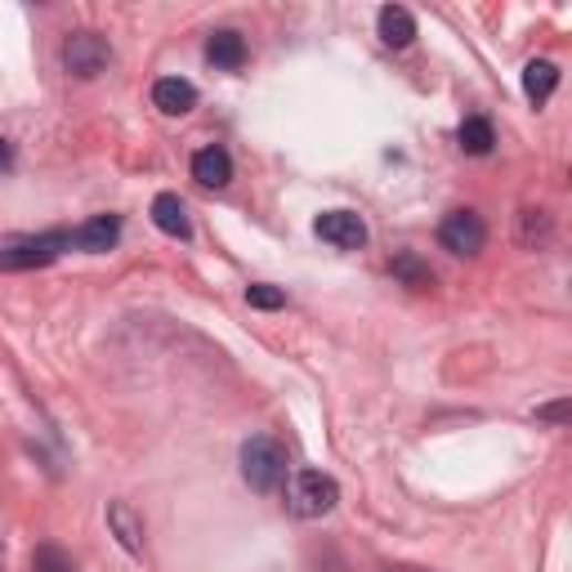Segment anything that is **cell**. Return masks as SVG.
I'll return each mask as SVG.
<instances>
[{
    "label": "cell",
    "instance_id": "obj_1",
    "mask_svg": "<svg viewBox=\"0 0 572 572\" xmlns=\"http://www.w3.org/2000/svg\"><path fill=\"white\" fill-rule=\"evenodd\" d=\"M242 479L256 492H278L287 483V447L269 434H256L242 443Z\"/></svg>",
    "mask_w": 572,
    "mask_h": 572
},
{
    "label": "cell",
    "instance_id": "obj_2",
    "mask_svg": "<svg viewBox=\"0 0 572 572\" xmlns=\"http://www.w3.org/2000/svg\"><path fill=\"white\" fill-rule=\"evenodd\" d=\"M63 251H72V233H63V228H50V233H37V238H19V242H10L6 251H0V273L45 269Z\"/></svg>",
    "mask_w": 572,
    "mask_h": 572
},
{
    "label": "cell",
    "instance_id": "obj_3",
    "mask_svg": "<svg viewBox=\"0 0 572 572\" xmlns=\"http://www.w3.org/2000/svg\"><path fill=\"white\" fill-rule=\"evenodd\" d=\"M335 501H340V483H335L331 475H322V470H300V475H291V488H287L291 514H300V519H322V514L335 510Z\"/></svg>",
    "mask_w": 572,
    "mask_h": 572
},
{
    "label": "cell",
    "instance_id": "obj_4",
    "mask_svg": "<svg viewBox=\"0 0 572 572\" xmlns=\"http://www.w3.org/2000/svg\"><path fill=\"white\" fill-rule=\"evenodd\" d=\"M438 242L451 251V256H479L488 247V223L475 215V210H451L443 223H438Z\"/></svg>",
    "mask_w": 572,
    "mask_h": 572
},
{
    "label": "cell",
    "instance_id": "obj_5",
    "mask_svg": "<svg viewBox=\"0 0 572 572\" xmlns=\"http://www.w3.org/2000/svg\"><path fill=\"white\" fill-rule=\"evenodd\" d=\"M63 63H67L72 76L94 81V76L112 63V50H107V41H103L98 32H76V37H67V45H63Z\"/></svg>",
    "mask_w": 572,
    "mask_h": 572
},
{
    "label": "cell",
    "instance_id": "obj_6",
    "mask_svg": "<svg viewBox=\"0 0 572 572\" xmlns=\"http://www.w3.org/2000/svg\"><path fill=\"white\" fill-rule=\"evenodd\" d=\"M313 233H318L322 242L340 247V251L367 247V223H363L354 210H322V215L313 219Z\"/></svg>",
    "mask_w": 572,
    "mask_h": 572
},
{
    "label": "cell",
    "instance_id": "obj_7",
    "mask_svg": "<svg viewBox=\"0 0 572 572\" xmlns=\"http://www.w3.org/2000/svg\"><path fill=\"white\" fill-rule=\"evenodd\" d=\"M117 242H122V215H94V219H85L72 233V247H81L90 256H103Z\"/></svg>",
    "mask_w": 572,
    "mask_h": 572
},
{
    "label": "cell",
    "instance_id": "obj_8",
    "mask_svg": "<svg viewBox=\"0 0 572 572\" xmlns=\"http://www.w3.org/2000/svg\"><path fill=\"white\" fill-rule=\"evenodd\" d=\"M193 179H197L201 188H228V184H233V157H228L219 144L201 148V153L193 157Z\"/></svg>",
    "mask_w": 572,
    "mask_h": 572
},
{
    "label": "cell",
    "instance_id": "obj_9",
    "mask_svg": "<svg viewBox=\"0 0 572 572\" xmlns=\"http://www.w3.org/2000/svg\"><path fill=\"white\" fill-rule=\"evenodd\" d=\"M153 103L166 112V117H184V112L197 107V85L184 81V76H162L153 85Z\"/></svg>",
    "mask_w": 572,
    "mask_h": 572
},
{
    "label": "cell",
    "instance_id": "obj_10",
    "mask_svg": "<svg viewBox=\"0 0 572 572\" xmlns=\"http://www.w3.org/2000/svg\"><path fill=\"white\" fill-rule=\"evenodd\" d=\"M206 59H210L219 72H238V67L247 63V41H242V32H233V28L215 32V37L206 41Z\"/></svg>",
    "mask_w": 572,
    "mask_h": 572
},
{
    "label": "cell",
    "instance_id": "obj_11",
    "mask_svg": "<svg viewBox=\"0 0 572 572\" xmlns=\"http://www.w3.org/2000/svg\"><path fill=\"white\" fill-rule=\"evenodd\" d=\"M153 223L162 228L166 238H188V233H193L188 206H184L175 193H157V201H153Z\"/></svg>",
    "mask_w": 572,
    "mask_h": 572
},
{
    "label": "cell",
    "instance_id": "obj_12",
    "mask_svg": "<svg viewBox=\"0 0 572 572\" xmlns=\"http://www.w3.org/2000/svg\"><path fill=\"white\" fill-rule=\"evenodd\" d=\"M107 528L117 532V541H122L131 554H139V550H144V519L135 514V506H131V501H112V506H107Z\"/></svg>",
    "mask_w": 572,
    "mask_h": 572
},
{
    "label": "cell",
    "instance_id": "obj_13",
    "mask_svg": "<svg viewBox=\"0 0 572 572\" xmlns=\"http://www.w3.org/2000/svg\"><path fill=\"white\" fill-rule=\"evenodd\" d=\"M381 41L394 45V50H407L416 41V19L403 6H385L381 10Z\"/></svg>",
    "mask_w": 572,
    "mask_h": 572
},
{
    "label": "cell",
    "instance_id": "obj_14",
    "mask_svg": "<svg viewBox=\"0 0 572 572\" xmlns=\"http://www.w3.org/2000/svg\"><path fill=\"white\" fill-rule=\"evenodd\" d=\"M554 90H559V67H554L550 59H532V63L523 67V94H528V98L541 107V103H545Z\"/></svg>",
    "mask_w": 572,
    "mask_h": 572
},
{
    "label": "cell",
    "instance_id": "obj_15",
    "mask_svg": "<svg viewBox=\"0 0 572 572\" xmlns=\"http://www.w3.org/2000/svg\"><path fill=\"white\" fill-rule=\"evenodd\" d=\"M456 144H461V153H470V157H488L492 144H497L492 122L488 117H466L461 131H456Z\"/></svg>",
    "mask_w": 572,
    "mask_h": 572
},
{
    "label": "cell",
    "instance_id": "obj_16",
    "mask_svg": "<svg viewBox=\"0 0 572 572\" xmlns=\"http://www.w3.org/2000/svg\"><path fill=\"white\" fill-rule=\"evenodd\" d=\"M389 269H394V278H398L403 287H412V291H429V287H434V273H429V264H425L416 251H398V256L389 260Z\"/></svg>",
    "mask_w": 572,
    "mask_h": 572
},
{
    "label": "cell",
    "instance_id": "obj_17",
    "mask_svg": "<svg viewBox=\"0 0 572 572\" xmlns=\"http://www.w3.org/2000/svg\"><path fill=\"white\" fill-rule=\"evenodd\" d=\"M32 572H76V563H72L59 545H41V550L32 554Z\"/></svg>",
    "mask_w": 572,
    "mask_h": 572
},
{
    "label": "cell",
    "instance_id": "obj_18",
    "mask_svg": "<svg viewBox=\"0 0 572 572\" xmlns=\"http://www.w3.org/2000/svg\"><path fill=\"white\" fill-rule=\"evenodd\" d=\"M247 304H251V309H282V304H287V291H278V287H269V282H251V287H247Z\"/></svg>",
    "mask_w": 572,
    "mask_h": 572
},
{
    "label": "cell",
    "instance_id": "obj_19",
    "mask_svg": "<svg viewBox=\"0 0 572 572\" xmlns=\"http://www.w3.org/2000/svg\"><path fill=\"white\" fill-rule=\"evenodd\" d=\"M537 233H541V238L550 233L545 210H523V242H528V247H537Z\"/></svg>",
    "mask_w": 572,
    "mask_h": 572
},
{
    "label": "cell",
    "instance_id": "obj_20",
    "mask_svg": "<svg viewBox=\"0 0 572 572\" xmlns=\"http://www.w3.org/2000/svg\"><path fill=\"white\" fill-rule=\"evenodd\" d=\"M537 416H541V420H554V425H559V420L568 416V398H559V403H550V407H537Z\"/></svg>",
    "mask_w": 572,
    "mask_h": 572
},
{
    "label": "cell",
    "instance_id": "obj_21",
    "mask_svg": "<svg viewBox=\"0 0 572 572\" xmlns=\"http://www.w3.org/2000/svg\"><path fill=\"white\" fill-rule=\"evenodd\" d=\"M10 166H14V153H10V144H6V139H0V175H6Z\"/></svg>",
    "mask_w": 572,
    "mask_h": 572
}]
</instances>
